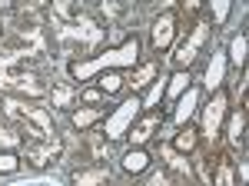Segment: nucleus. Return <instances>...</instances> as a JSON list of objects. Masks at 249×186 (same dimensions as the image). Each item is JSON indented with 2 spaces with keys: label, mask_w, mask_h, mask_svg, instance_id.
Returning <instances> with one entry per match:
<instances>
[{
  "label": "nucleus",
  "mask_w": 249,
  "mask_h": 186,
  "mask_svg": "<svg viewBox=\"0 0 249 186\" xmlns=\"http://www.w3.org/2000/svg\"><path fill=\"white\" fill-rule=\"evenodd\" d=\"M196 103H199V93L190 87V90L179 96V107H176V123H190V116L196 113Z\"/></svg>",
  "instance_id": "nucleus-7"
},
{
  "label": "nucleus",
  "mask_w": 249,
  "mask_h": 186,
  "mask_svg": "<svg viewBox=\"0 0 249 186\" xmlns=\"http://www.w3.org/2000/svg\"><path fill=\"white\" fill-rule=\"evenodd\" d=\"M223 76H226V56H223V54H213L210 67H206V87H210V90H219Z\"/></svg>",
  "instance_id": "nucleus-6"
},
{
  "label": "nucleus",
  "mask_w": 249,
  "mask_h": 186,
  "mask_svg": "<svg viewBox=\"0 0 249 186\" xmlns=\"http://www.w3.org/2000/svg\"><path fill=\"white\" fill-rule=\"evenodd\" d=\"M226 17H230V0H213V20L223 23Z\"/></svg>",
  "instance_id": "nucleus-16"
},
{
  "label": "nucleus",
  "mask_w": 249,
  "mask_h": 186,
  "mask_svg": "<svg viewBox=\"0 0 249 186\" xmlns=\"http://www.w3.org/2000/svg\"><path fill=\"white\" fill-rule=\"evenodd\" d=\"M166 156H170V163H173L176 169H186V173H190V167H186V163H183V160H179L176 153H170V149H166Z\"/></svg>",
  "instance_id": "nucleus-22"
},
{
  "label": "nucleus",
  "mask_w": 249,
  "mask_h": 186,
  "mask_svg": "<svg viewBox=\"0 0 249 186\" xmlns=\"http://www.w3.org/2000/svg\"><path fill=\"white\" fill-rule=\"evenodd\" d=\"M193 147H196V133H193L190 127H186V130H183L179 136H176V149H183V153H190Z\"/></svg>",
  "instance_id": "nucleus-15"
},
{
  "label": "nucleus",
  "mask_w": 249,
  "mask_h": 186,
  "mask_svg": "<svg viewBox=\"0 0 249 186\" xmlns=\"http://www.w3.org/2000/svg\"><path fill=\"white\" fill-rule=\"evenodd\" d=\"M173 27H176V17H173V14H163V17L153 23V47H156V50L170 47V40H173Z\"/></svg>",
  "instance_id": "nucleus-5"
},
{
  "label": "nucleus",
  "mask_w": 249,
  "mask_h": 186,
  "mask_svg": "<svg viewBox=\"0 0 249 186\" xmlns=\"http://www.w3.org/2000/svg\"><path fill=\"white\" fill-rule=\"evenodd\" d=\"M223 113H226V96H223V93H216V96H213V103L206 107V120H203V130H206V136H210V140L219 133Z\"/></svg>",
  "instance_id": "nucleus-3"
},
{
  "label": "nucleus",
  "mask_w": 249,
  "mask_h": 186,
  "mask_svg": "<svg viewBox=\"0 0 249 186\" xmlns=\"http://www.w3.org/2000/svg\"><path fill=\"white\" fill-rule=\"evenodd\" d=\"M230 60L236 63V67H243L246 63V37L239 34V37H232V43H230Z\"/></svg>",
  "instance_id": "nucleus-12"
},
{
  "label": "nucleus",
  "mask_w": 249,
  "mask_h": 186,
  "mask_svg": "<svg viewBox=\"0 0 249 186\" xmlns=\"http://www.w3.org/2000/svg\"><path fill=\"white\" fill-rule=\"evenodd\" d=\"M140 110H143V100H140V96L123 100V103L113 110V116L107 120V140H120V136L126 133V127L136 120V113H140Z\"/></svg>",
  "instance_id": "nucleus-2"
},
{
  "label": "nucleus",
  "mask_w": 249,
  "mask_h": 186,
  "mask_svg": "<svg viewBox=\"0 0 249 186\" xmlns=\"http://www.w3.org/2000/svg\"><path fill=\"white\" fill-rule=\"evenodd\" d=\"M110 180V173L107 169H87V173H77V180L73 183L77 186H103Z\"/></svg>",
  "instance_id": "nucleus-11"
},
{
  "label": "nucleus",
  "mask_w": 249,
  "mask_h": 186,
  "mask_svg": "<svg viewBox=\"0 0 249 186\" xmlns=\"http://www.w3.org/2000/svg\"><path fill=\"white\" fill-rule=\"evenodd\" d=\"M203 40H206V23H199V27L193 30V37L186 40V43H183L179 50H176V60H179L183 67H190L193 60H196V50L203 47Z\"/></svg>",
  "instance_id": "nucleus-4"
},
{
  "label": "nucleus",
  "mask_w": 249,
  "mask_h": 186,
  "mask_svg": "<svg viewBox=\"0 0 249 186\" xmlns=\"http://www.w3.org/2000/svg\"><path fill=\"white\" fill-rule=\"evenodd\" d=\"M20 163H17V156L14 153H0V173H14Z\"/></svg>",
  "instance_id": "nucleus-18"
},
{
  "label": "nucleus",
  "mask_w": 249,
  "mask_h": 186,
  "mask_svg": "<svg viewBox=\"0 0 249 186\" xmlns=\"http://www.w3.org/2000/svg\"><path fill=\"white\" fill-rule=\"evenodd\" d=\"M153 74H156V67H143V70L136 74V80H133V90H136V87H143V83H146Z\"/></svg>",
  "instance_id": "nucleus-21"
},
{
  "label": "nucleus",
  "mask_w": 249,
  "mask_h": 186,
  "mask_svg": "<svg viewBox=\"0 0 249 186\" xmlns=\"http://www.w3.org/2000/svg\"><path fill=\"white\" fill-rule=\"evenodd\" d=\"M93 120H100V110H93V107H87V110H77V113H73V123H77V127H90Z\"/></svg>",
  "instance_id": "nucleus-14"
},
{
  "label": "nucleus",
  "mask_w": 249,
  "mask_h": 186,
  "mask_svg": "<svg viewBox=\"0 0 249 186\" xmlns=\"http://www.w3.org/2000/svg\"><path fill=\"white\" fill-rule=\"evenodd\" d=\"M216 186H232V167H219V173H216Z\"/></svg>",
  "instance_id": "nucleus-19"
},
{
  "label": "nucleus",
  "mask_w": 249,
  "mask_h": 186,
  "mask_svg": "<svg viewBox=\"0 0 249 186\" xmlns=\"http://www.w3.org/2000/svg\"><path fill=\"white\" fill-rule=\"evenodd\" d=\"M163 96H166V76H160V80L153 83V90H150V96H146V100H143V107H156Z\"/></svg>",
  "instance_id": "nucleus-13"
},
{
  "label": "nucleus",
  "mask_w": 249,
  "mask_h": 186,
  "mask_svg": "<svg viewBox=\"0 0 249 186\" xmlns=\"http://www.w3.org/2000/svg\"><path fill=\"white\" fill-rule=\"evenodd\" d=\"M239 133H243V113H236L232 123H230V136L236 140V143H239Z\"/></svg>",
  "instance_id": "nucleus-20"
},
{
  "label": "nucleus",
  "mask_w": 249,
  "mask_h": 186,
  "mask_svg": "<svg viewBox=\"0 0 249 186\" xmlns=\"http://www.w3.org/2000/svg\"><path fill=\"white\" fill-rule=\"evenodd\" d=\"M136 54H140V43H136V40H126V43H123V47H116V50H107V54L93 56V60L73 63V67H70V74L77 76V80H87V76L100 74V70H110V67H133Z\"/></svg>",
  "instance_id": "nucleus-1"
},
{
  "label": "nucleus",
  "mask_w": 249,
  "mask_h": 186,
  "mask_svg": "<svg viewBox=\"0 0 249 186\" xmlns=\"http://www.w3.org/2000/svg\"><path fill=\"white\" fill-rule=\"evenodd\" d=\"M53 100H57V103H67V100H70V90H57V93H53Z\"/></svg>",
  "instance_id": "nucleus-23"
},
{
  "label": "nucleus",
  "mask_w": 249,
  "mask_h": 186,
  "mask_svg": "<svg viewBox=\"0 0 249 186\" xmlns=\"http://www.w3.org/2000/svg\"><path fill=\"white\" fill-rule=\"evenodd\" d=\"M156 127H160V116H146V120H143V123H140V127H136V130L130 133V140H133V147H143V143L150 140V133H153Z\"/></svg>",
  "instance_id": "nucleus-10"
},
{
  "label": "nucleus",
  "mask_w": 249,
  "mask_h": 186,
  "mask_svg": "<svg viewBox=\"0 0 249 186\" xmlns=\"http://www.w3.org/2000/svg\"><path fill=\"white\" fill-rule=\"evenodd\" d=\"M120 87H123V80H120L116 74H107L103 80H100V90H103V93H116Z\"/></svg>",
  "instance_id": "nucleus-17"
},
{
  "label": "nucleus",
  "mask_w": 249,
  "mask_h": 186,
  "mask_svg": "<svg viewBox=\"0 0 249 186\" xmlns=\"http://www.w3.org/2000/svg\"><path fill=\"white\" fill-rule=\"evenodd\" d=\"M146 167H150V156H146V149H143V147L130 149V153L123 156V169H126V173H143Z\"/></svg>",
  "instance_id": "nucleus-8"
},
{
  "label": "nucleus",
  "mask_w": 249,
  "mask_h": 186,
  "mask_svg": "<svg viewBox=\"0 0 249 186\" xmlns=\"http://www.w3.org/2000/svg\"><path fill=\"white\" fill-rule=\"evenodd\" d=\"M190 90V74L186 70H179V74H173V76H166V96H183V93Z\"/></svg>",
  "instance_id": "nucleus-9"
}]
</instances>
